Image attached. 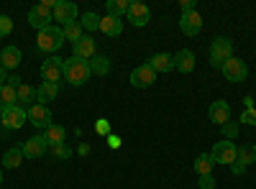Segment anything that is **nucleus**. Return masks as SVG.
I'll return each mask as SVG.
<instances>
[{
	"label": "nucleus",
	"instance_id": "39448f33",
	"mask_svg": "<svg viewBox=\"0 0 256 189\" xmlns=\"http://www.w3.org/2000/svg\"><path fill=\"white\" fill-rule=\"evenodd\" d=\"M220 72H223V77L228 79V82H233V85H238V82H246V77H248V67H246V61H241V59H228L226 64L220 67Z\"/></svg>",
	"mask_w": 256,
	"mask_h": 189
},
{
	"label": "nucleus",
	"instance_id": "393cba45",
	"mask_svg": "<svg viewBox=\"0 0 256 189\" xmlns=\"http://www.w3.org/2000/svg\"><path fill=\"white\" fill-rule=\"evenodd\" d=\"M128 0H108L105 3V10H108V15H113V18H123V15H128Z\"/></svg>",
	"mask_w": 256,
	"mask_h": 189
},
{
	"label": "nucleus",
	"instance_id": "6e6552de",
	"mask_svg": "<svg viewBox=\"0 0 256 189\" xmlns=\"http://www.w3.org/2000/svg\"><path fill=\"white\" fill-rule=\"evenodd\" d=\"M52 15H54V20H59L62 28H64V26H70V23H74V20H77V5L70 3V0H56Z\"/></svg>",
	"mask_w": 256,
	"mask_h": 189
},
{
	"label": "nucleus",
	"instance_id": "cd10ccee",
	"mask_svg": "<svg viewBox=\"0 0 256 189\" xmlns=\"http://www.w3.org/2000/svg\"><path fill=\"white\" fill-rule=\"evenodd\" d=\"M13 105H18V100H16V90L8 87V85H3V87H0V113H3L6 108H13Z\"/></svg>",
	"mask_w": 256,
	"mask_h": 189
},
{
	"label": "nucleus",
	"instance_id": "c756f323",
	"mask_svg": "<svg viewBox=\"0 0 256 189\" xmlns=\"http://www.w3.org/2000/svg\"><path fill=\"white\" fill-rule=\"evenodd\" d=\"M238 161L244 166H251L256 161V146L254 143H246V146H238Z\"/></svg>",
	"mask_w": 256,
	"mask_h": 189
},
{
	"label": "nucleus",
	"instance_id": "a211bd4d",
	"mask_svg": "<svg viewBox=\"0 0 256 189\" xmlns=\"http://www.w3.org/2000/svg\"><path fill=\"white\" fill-rule=\"evenodd\" d=\"M174 69H180L182 74H190L192 69H195V54H192L190 49H182L174 54Z\"/></svg>",
	"mask_w": 256,
	"mask_h": 189
},
{
	"label": "nucleus",
	"instance_id": "f257e3e1",
	"mask_svg": "<svg viewBox=\"0 0 256 189\" xmlns=\"http://www.w3.org/2000/svg\"><path fill=\"white\" fill-rule=\"evenodd\" d=\"M90 74H92L90 61H84V59H80V56L64 59V79H67L72 87H82L84 82L90 79Z\"/></svg>",
	"mask_w": 256,
	"mask_h": 189
},
{
	"label": "nucleus",
	"instance_id": "f3484780",
	"mask_svg": "<svg viewBox=\"0 0 256 189\" xmlns=\"http://www.w3.org/2000/svg\"><path fill=\"white\" fill-rule=\"evenodd\" d=\"M16 100H18V108L26 110V108H31V105L38 102V92H36L31 85H26V82H24V85L16 90Z\"/></svg>",
	"mask_w": 256,
	"mask_h": 189
},
{
	"label": "nucleus",
	"instance_id": "a878e982",
	"mask_svg": "<svg viewBox=\"0 0 256 189\" xmlns=\"http://www.w3.org/2000/svg\"><path fill=\"white\" fill-rule=\"evenodd\" d=\"M20 161H24V151H20V146H16V149H8L3 154V164H6V169H18Z\"/></svg>",
	"mask_w": 256,
	"mask_h": 189
},
{
	"label": "nucleus",
	"instance_id": "20e7f679",
	"mask_svg": "<svg viewBox=\"0 0 256 189\" xmlns=\"http://www.w3.org/2000/svg\"><path fill=\"white\" fill-rule=\"evenodd\" d=\"M210 156L216 159V164H236L238 161V146L233 143V141H220V143H216L212 146V151H210Z\"/></svg>",
	"mask_w": 256,
	"mask_h": 189
},
{
	"label": "nucleus",
	"instance_id": "f8f14e48",
	"mask_svg": "<svg viewBox=\"0 0 256 189\" xmlns=\"http://www.w3.org/2000/svg\"><path fill=\"white\" fill-rule=\"evenodd\" d=\"M28 123L31 125H36V128H49L52 125V110L46 108V105H41V102H36V105H31L28 108Z\"/></svg>",
	"mask_w": 256,
	"mask_h": 189
},
{
	"label": "nucleus",
	"instance_id": "aec40b11",
	"mask_svg": "<svg viewBox=\"0 0 256 189\" xmlns=\"http://www.w3.org/2000/svg\"><path fill=\"white\" fill-rule=\"evenodd\" d=\"M44 138H46V143H49V149H54V146H62V143H67V131H64L62 125L52 123L49 128L44 131Z\"/></svg>",
	"mask_w": 256,
	"mask_h": 189
},
{
	"label": "nucleus",
	"instance_id": "79ce46f5",
	"mask_svg": "<svg viewBox=\"0 0 256 189\" xmlns=\"http://www.w3.org/2000/svg\"><path fill=\"white\" fill-rule=\"evenodd\" d=\"M0 54H3V49H0Z\"/></svg>",
	"mask_w": 256,
	"mask_h": 189
},
{
	"label": "nucleus",
	"instance_id": "4c0bfd02",
	"mask_svg": "<svg viewBox=\"0 0 256 189\" xmlns=\"http://www.w3.org/2000/svg\"><path fill=\"white\" fill-rule=\"evenodd\" d=\"M230 172H233V174H236V177H241V174L246 172V166H244L241 161H236V164H230Z\"/></svg>",
	"mask_w": 256,
	"mask_h": 189
},
{
	"label": "nucleus",
	"instance_id": "2f4dec72",
	"mask_svg": "<svg viewBox=\"0 0 256 189\" xmlns=\"http://www.w3.org/2000/svg\"><path fill=\"white\" fill-rule=\"evenodd\" d=\"M220 131H223L226 141H233V138L238 136V123H233V120H228L226 125H220Z\"/></svg>",
	"mask_w": 256,
	"mask_h": 189
},
{
	"label": "nucleus",
	"instance_id": "5701e85b",
	"mask_svg": "<svg viewBox=\"0 0 256 189\" xmlns=\"http://www.w3.org/2000/svg\"><path fill=\"white\" fill-rule=\"evenodd\" d=\"M90 69H92V74L105 77V74L110 72V59H108V56H102V54H95V56L90 59Z\"/></svg>",
	"mask_w": 256,
	"mask_h": 189
},
{
	"label": "nucleus",
	"instance_id": "ea45409f",
	"mask_svg": "<svg viewBox=\"0 0 256 189\" xmlns=\"http://www.w3.org/2000/svg\"><path fill=\"white\" fill-rule=\"evenodd\" d=\"M6 72H8L6 67H0V87H3V85H6V82H8V77H6Z\"/></svg>",
	"mask_w": 256,
	"mask_h": 189
},
{
	"label": "nucleus",
	"instance_id": "72a5a7b5",
	"mask_svg": "<svg viewBox=\"0 0 256 189\" xmlns=\"http://www.w3.org/2000/svg\"><path fill=\"white\" fill-rule=\"evenodd\" d=\"M52 154H54L56 159H70V156H72V149H70L67 143H62V146H54Z\"/></svg>",
	"mask_w": 256,
	"mask_h": 189
},
{
	"label": "nucleus",
	"instance_id": "473e14b6",
	"mask_svg": "<svg viewBox=\"0 0 256 189\" xmlns=\"http://www.w3.org/2000/svg\"><path fill=\"white\" fill-rule=\"evenodd\" d=\"M13 31V20L8 15H0V38H6Z\"/></svg>",
	"mask_w": 256,
	"mask_h": 189
},
{
	"label": "nucleus",
	"instance_id": "4468645a",
	"mask_svg": "<svg viewBox=\"0 0 256 189\" xmlns=\"http://www.w3.org/2000/svg\"><path fill=\"white\" fill-rule=\"evenodd\" d=\"M46 149H49V143H46L44 133L28 138L24 146H20V151H24V156H26V159H41V156L46 154Z\"/></svg>",
	"mask_w": 256,
	"mask_h": 189
},
{
	"label": "nucleus",
	"instance_id": "f704fd0d",
	"mask_svg": "<svg viewBox=\"0 0 256 189\" xmlns=\"http://www.w3.org/2000/svg\"><path fill=\"white\" fill-rule=\"evenodd\" d=\"M241 123H246V125H256V108H246V110L241 113Z\"/></svg>",
	"mask_w": 256,
	"mask_h": 189
},
{
	"label": "nucleus",
	"instance_id": "6ab92c4d",
	"mask_svg": "<svg viewBox=\"0 0 256 189\" xmlns=\"http://www.w3.org/2000/svg\"><path fill=\"white\" fill-rule=\"evenodd\" d=\"M148 67H152L156 74L159 72H172L174 69V56H169V54H154L152 59H148Z\"/></svg>",
	"mask_w": 256,
	"mask_h": 189
},
{
	"label": "nucleus",
	"instance_id": "7ed1b4c3",
	"mask_svg": "<svg viewBox=\"0 0 256 189\" xmlns=\"http://www.w3.org/2000/svg\"><path fill=\"white\" fill-rule=\"evenodd\" d=\"M36 44H38V49H41V51L54 54V51L64 44V31H62L59 26H49V28H44V31H38Z\"/></svg>",
	"mask_w": 256,
	"mask_h": 189
},
{
	"label": "nucleus",
	"instance_id": "2eb2a0df",
	"mask_svg": "<svg viewBox=\"0 0 256 189\" xmlns=\"http://www.w3.org/2000/svg\"><path fill=\"white\" fill-rule=\"evenodd\" d=\"M72 46H74V54H72V56H80V59H84V61H90V59L98 54L95 38H92V36H88V33H84V36L77 41V44H72Z\"/></svg>",
	"mask_w": 256,
	"mask_h": 189
},
{
	"label": "nucleus",
	"instance_id": "c9c22d12",
	"mask_svg": "<svg viewBox=\"0 0 256 189\" xmlns=\"http://www.w3.org/2000/svg\"><path fill=\"white\" fill-rule=\"evenodd\" d=\"M200 189H216V179H212V174H202L200 177Z\"/></svg>",
	"mask_w": 256,
	"mask_h": 189
},
{
	"label": "nucleus",
	"instance_id": "ddd939ff",
	"mask_svg": "<svg viewBox=\"0 0 256 189\" xmlns=\"http://www.w3.org/2000/svg\"><path fill=\"white\" fill-rule=\"evenodd\" d=\"M180 31L184 36H198L202 31V15L198 10H190V13H182L180 18Z\"/></svg>",
	"mask_w": 256,
	"mask_h": 189
},
{
	"label": "nucleus",
	"instance_id": "58836bf2",
	"mask_svg": "<svg viewBox=\"0 0 256 189\" xmlns=\"http://www.w3.org/2000/svg\"><path fill=\"white\" fill-rule=\"evenodd\" d=\"M195 0H182V13H190V10H195Z\"/></svg>",
	"mask_w": 256,
	"mask_h": 189
},
{
	"label": "nucleus",
	"instance_id": "bb28decb",
	"mask_svg": "<svg viewBox=\"0 0 256 189\" xmlns=\"http://www.w3.org/2000/svg\"><path fill=\"white\" fill-rule=\"evenodd\" d=\"M212 166H216V159H212L210 154H200L195 159V172L202 177V174H212Z\"/></svg>",
	"mask_w": 256,
	"mask_h": 189
},
{
	"label": "nucleus",
	"instance_id": "b1692460",
	"mask_svg": "<svg viewBox=\"0 0 256 189\" xmlns=\"http://www.w3.org/2000/svg\"><path fill=\"white\" fill-rule=\"evenodd\" d=\"M38 92V102H52L56 95H59V85H54V82H41V87L36 90Z\"/></svg>",
	"mask_w": 256,
	"mask_h": 189
},
{
	"label": "nucleus",
	"instance_id": "412c9836",
	"mask_svg": "<svg viewBox=\"0 0 256 189\" xmlns=\"http://www.w3.org/2000/svg\"><path fill=\"white\" fill-rule=\"evenodd\" d=\"M18 64H20V49L18 46H6L3 54H0V67L18 69Z\"/></svg>",
	"mask_w": 256,
	"mask_h": 189
},
{
	"label": "nucleus",
	"instance_id": "4be33fe9",
	"mask_svg": "<svg viewBox=\"0 0 256 189\" xmlns=\"http://www.w3.org/2000/svg\"><path fill=\"white\" fill-rule=\"evenodd\" d=\"M100 31L105 36H120L123 33V18H113V15L100 18Z\"/></svg>",
	"mask_w": 256,
	"mask_h": 189
},
{
	"label": "nucleus",
	"instance_id": "dca6fc26",
	"mask_svg": "<svg viewBox=\"0 0 256 189\" xmlns=\"http://www.w3.org/2000/svg\"><path fill=\"white\" fill-rule=\"evenodd\" d=\"M230 120V105L226 100H216L210 105V123H218V125H226Z\"/></svg>",
	"mask_w": 256,
	"mask_h": 189
},
{
	"label": "nucleus",
	"instance_id": "423d86ee",
	"mask_svg": "<svg viewBox=\"0 0 256 189\" xmlns=\"http://www.w3.org/2000/svg\"><path fill=\"white\" fill-rule=\"evenodd\" d=\"M41 79L59 85V82L64 79V59H59V56H49L44 64H41Z\"/></svg>",
	"mask_w": 256,
	"mask_h": 189
},
{
	"label": "nucleus",
	"instance_id": "9d476101",
	"mask_svg": "<svg viewBox=\"0 0 256 189\" xmlns=\"http://www.w3.org/2000/svg\"><path fill=\"white\" fill-rule=\"evenodd\" d=\"M148 20H152V10H148V5L134 0V3L128 5V23L136 26V28H141V26L148 23Z\"/></svg>",
	"mask_w": 256,
	"mask_h": 189
},
{
	"label": "nucleus",
	"instance_id": "9b49d317",
	"mask_svg": "<svg viewBox=\"0 0 256 189\" xmlns=\"http://www.w3.org/2000/svg\"><path fill=\"white\" fill-rule=\"evenodd\" d=\"M156 82V72L148 67V64H141V67H136L134 72H131V85L134 87H138V90H146V87H152Z\"/></svg>",
	"mask_w": 256,
	"mask_h": 189
},
{
	"label": "nucleus",
	"instance_id": "7c9ffc66",
	"mask_svg": "<svg viewBox=\"0 0 256 189\" xmlns=\"http://www.w3.org/2000/svg\"><path fill=\"white\" fill-rule=\"evenodd\" d=\"M80 23H82L84 31H100V15L92 13V10H88V13H82Z\"/></svg>",
	"mask_w": 256,
	"mask_h": 189
},
{
	"label": "nucleus",
	"instance_id": "0eeeda50",
	"mask_svg": "<svg viewBox=\"0 0 256 189\" xmlns=\"http://www.w3.org/2000/svg\"><path fill=\"white\" fill-rule=\"evenodd\" d=\"M0 120H3V125L8 131H18V128H24L26 120H28V110L24 108H18V105H13V108H6L3 113H0Z\"/></svg>",
	"mask_w": 256,
	"mask_h": 189
},
{
	"label": "nucleus",
	"instance_id": "e433bc0d",
	"mask_svg": "<svg viewBox=\"0 0 256 189\" xmlns=\"http://www.w3.org/2000/svg\"><path fill=\"white\" fill-rule=\"evenodd\" d=\"M95 128H98V133H100V136H105V133H110V125H108V120H102V118L98 120V125H95Z\"/></svg>",
	"mask_w": 256,
	"mask_h": 189
},
{
	"label": "nucleus",
	"instance_id": "f03ea898",
	"mask_svg": "<svg viewBox=\"0 0 256 189\" xmlns=\"http://www.w3.org/2000/svg\"><path fill=\"white\" fill-rule=\"evenodd\" d=\"M210 64L220 69L228 59H233V41L228 36H218V38H212V44H210Z\"/></svg>",
	"mask_w": 256,
	"mask_h": 189
},
{
	"label": "nucleus",
	"instance_id": "1a4fd4ad",
	"mask_svg": "<svg viewBox=\"0 0 256 189\" xmlns=\"http://www.w3.org/2000/svg\"><path fill=\"white\" fill-rule=\"evenodd\" d=\"M49 20H54V15H52V10H49L44 3H38V5H34V8L28 10V23H31L36 31L49 28V26H52Z\"/></svg>",
	"mask_w": 256,
	"mask_h": 189
},
{
	"label": "nucleus",
	"instance_id": "c85d7f7f",
	"mask_svg": "<svg viewBox=\"0 0 256 189\" xmlns=\"http://www.w3.org/2000/svg\"><path fill=\"white\" fill-rule=\"evenodd\" d=\"M62 31H64V41H72V44H77V41L84 36V28H82L80 20H74V23H70V26H64Z\"/></svg>",
	"mask_w": 256,
	"mask_h": 189
},
{
	"label": "nucleus",
	"instance_id": "a19ab883",
	"mask_svg": "<svg viewBox=\"0 0 256 189\" xmlns=\"http://www.w3.org/2000/svg\"><path fill=\"white\" fill-rule=\"evenodd\" d=\"M0 184H3V169H0Z\"/></svg>",
	"mask_w": 256,
	"mask_h": 189
}]
</instances>
